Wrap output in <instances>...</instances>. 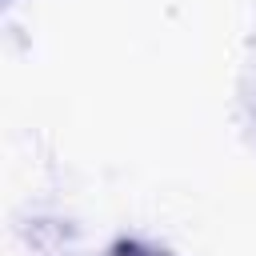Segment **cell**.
<instances>
[{
	"instance_id": "cell-1",
	"label": "cell",
	"mask_w": 256,
	"mask_h": 256,
	"mask_svg": "<svg viewBox=\"0 0 256 256\" xmlns=\"http://www.w3.org/2000/svg\"><path fill=\"white\" fill-rule=\"evenodd\" d=\"M100 256H176V252H168L164 244H152V240H144V236H120V240H112Z\"/></svg>"
}]
</instances>
